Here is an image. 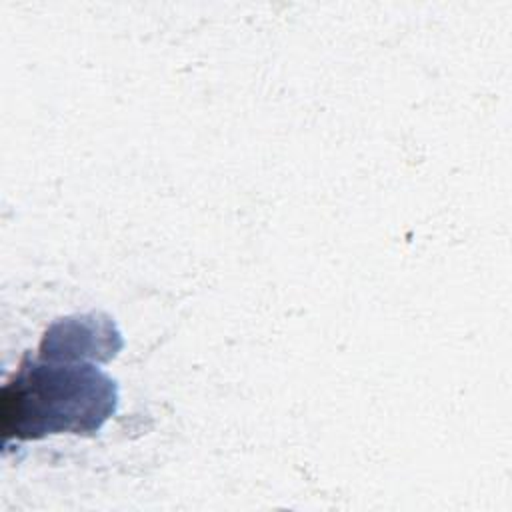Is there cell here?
<instances>
[{
  "label": "cell",
  "mask_w": 512,
  "mask_h": 512,
  "mask_svg": "<svg viewBox=\"0 0 512 512\" xmlns=\"http://www.w3.org/2000/svg\"><path fill=\"white\" fill-rule=\"evenodd\" d=\"M118 386L88 360L26 354L0 390L2 440L96 434L116 412Z\"/></svg>",
  "instance_id": "1"
}]
</instances>
